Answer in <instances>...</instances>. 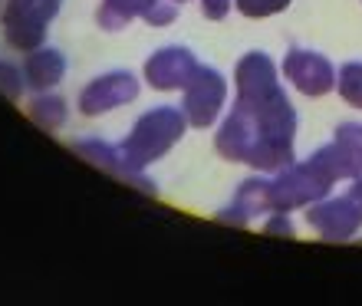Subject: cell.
Here are the masks:
<instances>
[{"instance_id":"ba28073f","label":"cell","mask_w":362,"mask_h":306,"mask_svg":"<svg viewBox=\"0 0 362 306\" xmlns=\"http://www.w3.org/2000/svg\"><path fill=\"white\" fill-rule=\"evenodd\" d=\"M284 76L293 83L303 96L310 99H320L326 93L336 89V69L333 63L316 53V49H306V47H290L284 57Z\"/></svg>"},{"instance_id":"e0dca14e","label":"cell","mask_w":362,"mask_h":306,"mask_svg":"<svg viewBox=\"0 0 362 306\" xmlns=\"http://www.w3.org/2000/svg\"><path fill=\"white\" fill-rule=\"evenodd\" d=\"M230 10V0H201V13L208 20H224Z\"/></svg>"},{"instance_id":"2e32d148","label":"cell","mask_w":362,"mask_h":306,"mask_svg":"<svg viewBox=\"0 0 362 306\" xmlns=\"http://www.w3.org/2000/svg\"><path fill=\"white\" fill-rule=\"evenodd\" d=\"M27 86V79H23V69L7 63V59H0V93L10 99V102H17L20 93Z\"/></svg>"},{"instance_id":"9a60e30c","label":"cell","mask_w":362,"mask_h":306,"mask_svg":"<svg viewBox=\"0 0 362 306\" xmlns=\"http://www.w3.org/2000/svg\"><path fill=\"white\" fill-rule=\"evenodd\" d=\"M234 7L250 20H264L274 17V13H284L290 7V0H234Z\"/></svg>"},{"instance_id":"8992f818","label":"cell","mask_w":362,"mask_h":306,"mask_svg":"<svg viewBox=\"0 0 362 306\" xmlns=\"http://www.w3.org/2000/svg\"><path fill=\"white\" fill-rule=\"evenodd\" d=\"M73 152L83 155L89 165H95L99 172L112 175V178H119V182L132 184V188H139L142 194H155L158 188H155V182H148L142 175V168L125 155L122 145H112L105 142V139H79V142H73Z\"/></svg>"},{"instance_id":"9c48e42d","label":"cell","mask_w":362,"mask_h":306,"mask_svg":"<svg viewBox=\"0 0 362 306\" xmlns=\"http://www.w3.org/2000/svg\"><path fill=\"white\" fill-rule=\"evenodd\" d=\"M198 73V59L188 47H162L145 59V83L158 93L185 89Z\"/></svg>"},{"instance_id":"7a4b0ae2","label":"cell","mask_w":362,"mask_h":306,"mask_svg":"<svg viewBox=\"0 0 362 306\" xmlns=\"http://www.w3.org/2000/svg\"><path fill=\"white\" fill-rule=\"evenodd\" d=\"M185 129H188L185 109H178V105H158V109L145 112L132 125V132L122 142V148L139 168H145V165L158 162L162 155L172 152L175 145L181 142Z\"/></svg>"},{"instance_id":"4fadbf2b","label":"cell","mask_w":362,"mask_h":306,"mask_svg":"<svg viewBox=\"0 0 362 306\" xmlns=\"http://www.w3.org/2000/svg\"><path fill=\"white\" fill-rule=\"evenodd\" d=\"M27 115H30V122H37L40 129H47V132H57L59 125L66 122V99L63 96H53V93H40L33 102L27 105Z\"/></svg>"},{"instance_id":"277c9868","label":"cell","mask_w":362,"mask_h":306,"mask_svg":"<svg viewBox=\"0 0 362 306\" xmlns=\"http://www.w3.org/2000/svg\"><path fill=\"white\" fill-rule=\"evenodd\" d=\"M63 0H10L4 10V33L7 43L20 53H33L43 47L47 27L59 13Z\"/></svg>"},{"instance_id":"30bf717a","label":"cell","mask_w":362,"mask_h":306,"mask_svg":"<svg viewBox=\"0 0 362 306\" xmlns=\"http://www.w3.org/2000/svg\"><path fill=\"white\" fill-rule=\"evenodd\" d=\"M274 214V204H270V178H247V182L238 188L234 201L218 214V220L224 224H250L257 218H270Z\"/></svg>"},{"instance_id":"3957f363","label":"cell","mask_w":362,"mask_h":306,"mask_svg":"<svg viewBox=\"0 0 362 306\" xmlns=\"http://www.w3.org/2000/svg\"><path fill=\"white\" fill-rule=\"evenodd\" d=\"M306 224L323 240H349L362 228V178H353V188H346L336 198H320L306 208Z\"/></svg>"},{"instance_id":"6da1fadb","label":"cell","mask_w":362,"mask_h":306,"mask_svg":"<svg viewBox=\"0 0 362 306\" xmlns=\"http://www.w3.org/2000/svg\"><path fill=\"white\" fill-rule=\"evenodd\" d=\"M238 99L214 135L221 158L260 172H280L293 162L296 109L280 89L276 63L264 49L244 53L234 69Z\"/></svg>"},{"instance_id":"7c38bea8","label":"cell","mask_w":362,"mask_h":306,"mask_svg":"<svg viewBox=\"0 0 362 306\" xmlns=\"http://www.w3.org/2000/svg\"><path fill=\"white\" fill-rule=\"evenodd\" d=\"M333 145L343 155L349 178H362V122H343L333 132Z\"/></svg>"},{"instance_id":"8fae6325","label":"cell","mask_w":362,"mask_h":306,"mask_svg":"<svg viewBox=\"0 0 362 306\" xmlns=\"http://www.w3.org/2000/svg\"><path fill=\"white\" fill-rule=\"evenodd\" d=\"M63 76H66V57L53 47H40L23 59V79L37 93H49Z\"/></svg>"},{"instance_id":"5b68a950","label":"cell","mask_w":362,"mask_h":306,"mask_svg":"<svg viewBox=\"0 0 362 306\" xmlns=\"http://www.w3.org/2000/svg\"><path fill=\"white\" fill-rule=\"evenodd\" d=\"M224 102H228V79L221 76L218 69L198 66V73L185 86V102H181L185 115H188V125H194V129L214 125Z\"/></svg>"},{"instance_id":"52a82bcc","label":"cell","mask_w":362,"mask_h":306,"mask_svg":"<svg viewBox=\"0 0 362 306\" xmlns=\"http://www.w3.org/2000/svg\"><path fill=\"white\" fill-rule=\"evenodd\" d=\"M139 76L129 73V69H112V73H103L95 76L83 93H79V112L95 119V115H105L119 109L125 102H135L139 99Z\"/></svg>"},{"instance_id":"5bb4252c","label":"cell","mask_w":362,"mask_h":306,"mask_svg":"<svg viewBox=\"0 0 362 306\" xmlns=\"http://www.w3.org/2000/svg\"><path fill=\"white\" fill-rule=\"evenodd\" d=\"M336 89L349 105L362 109V63H346L336 73Z\"/></svg>"}]
</instances>
